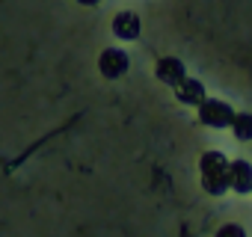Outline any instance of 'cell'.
<instances>
[{
	"label": "cell",
	"instance_id": "1",
	"mask_svg": "<svg viewBox=\"0 0 252 237\" xmlns=\"http://www.w3.org/2000/svg\"><path fill=\"white\" fill-rule=\"evenodd\" d=\"M202 169V187L211 196H222L228 190V160L220 151H205L199 160Z\"/></svg>",
	"mask_w": 252,
	"mask_h": 237
},
{
	"label": "cell",
	"instance_id": "2",
	"mask_svg": "<svg viewBox=\"0 0 252 237\" xmlns=\"http://www.w3.org/2000/svg\"><path fill=\"white\" fill-rule=\"evenodd\" d=\"M231 118H234V110L225 101L205 98L199 104V122L208 125V128H231Z\"/></svg>",
	"mask_w": 252,
	"mask_h": 237
},
{
	"label": "cell",
	"instance_id": "3",
	"mask_svg": "<svg viewBox=\"0 0 252 237\" xmlns=\"http://www.w3.org/2000/svg\"><path fill=\"white\" fill-rule=\"evenodd\" d=\"M128 65H131L128 54L119 51V48H107V51L101 54V59H98V71H101L104 77H110V80L122 77L125 71H128Z\"/></svg>",
	"mask_w": 252,
	"mask_h": 237
},
{
	"label": "cell",
	"instance_id": "4",
	"mask_svg": "<svg viewBox=\"0 0 252 237\" xmlns=\"http://www.w3.org/2000/svg\"><path fill=\"white\" fill-rule=\"evenodd\" d=\"M228 190H234V193H252V166L246 160L228 163Z\"/></svg>",
	"mask_w": 252,
	"mask_h": 237
},
{
	"label": "cell",
	"instance_id": "5",
	"mask_svg": "<svg viewBox=\"0 0 252 237\" xmlns=\"http://www.w3.org/2000/svg\"><path fill=\"white\" fill-rule=\"evenodd\" d=\"M140 15H134V12H119L116 18H113V33L119 36V39H125V42H134L137 36H140Z\"/></svg>",
	"mask_w": 252,
	"mask_h": 237
},
{
	"label": "cell",
	"instance_id": "6",
	"mask_svg": "<svg viewBox=\"0 0 252 237\" xmlns=\"http://www.w3.org/2000/svg\"><path fill=\"white\" fill-rule=\"evenodd\" d=\"M158 77L163 80V83H169V86H178L187 74H184V62L181 59H175V57H163L160 62H158Z\"/></svg>",
	"mask_w": 252,
	"mask_h": 237
},
{
	"label": "cell",
	"instance_id": "7",
	"mask_svg": "<svg viewBox=\"0 0 252 237\" xmlns=\"http://www.w3.org/2000/svg\"><path fill=\"white\" fill-rule=\"evenodd\" d=\"M175 95H178L181 104H202V101H205V86H202L199 80H193V77H184V80L175 86Z\"/></svg>",
	"mask_w": 252,
	"mask_h": 237
},
{
	"label": "cell",
	"instance_id": "8",
	"mask_svg": "<svg viewBox=\"0 0 252 237\" xmlns=\"http://www.w3.org/2000/svg\"><path fill=\"white\" fill-rule=\"evenodd\" d=\"M231 131H234V137H237L240 143L252 140V113H234V118H231Z\"/></svg>",
	"mask_w": 252,
	"mask_h": 237
},
{
	"label": "cell",
	"instance_id": "9",
	"mask_svg": "<svg viewBox=\"0 0 252 237\" xmlns=\"http://www.w3.org/2000/svg\"><path fill=\"white\" fill-rule=\"evenodd\" d=\"M214 237H246V231H243V225H237V222H225Z\"/></svg>",
	"mask_w": 252,
	"mask_h": 237
},
{
	"label": "cell",
	"instance_id": "10",
	"mask_svg": "<svg viewBox=\"0 0 252 237\" xmlns=\"http://www.w3.org/2000/svg\"><path fill=\"white\" fill-rule=\"evenodd\" d=\"M77 3H83V6H95L98 0H77Z\"/></svg>",
	"mask_w": 252,
	"mask_h": 237
}]
</instances>
